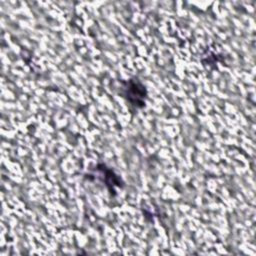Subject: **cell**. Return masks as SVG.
I'll use <instances>...</instances> for the list:
<instances>
[{"instance_id": "6da1fadb", "label": "cell", "mask_w": 256, "mask_h": 256, "mask_svg": "<svg viewBox=\"0 0 256 256\" xmlns=\"http://www.w3.org/2000/svg\"><path fill=\"white\" fill-rule=\"evenodd\" d=\"M123 95L127 101L137 108L144 107L147 97L145 86L137 78H131L123 82Z\"/></svg>"}, {"instance_id": "7a4b0ae2", "label": "cell", "mask_w": 256, "mask_h": 256, "mask_svg": "<svg viewBox=\"0 0 256 256\" xmlns=\"http://www.w3.org/2000/svg\"><path fill=\"white\" fill-rule=\"evenodd\" d=\"M97 170L100 172V175L103 177V181L106 183L111 194L114 195L116 192L114 189V186H118V187L123 186L121 179L116 174H114V172L111 169L106 168L105 165H99L97 167Z\"/></svg>"}]
</instances>
